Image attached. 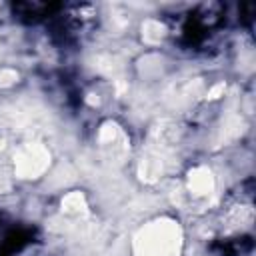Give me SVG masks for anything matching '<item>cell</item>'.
Masks as SVG:
<instances>
[{"label": "cell", "instance_id": "obj_3", "mask_svg": "<svg viewBox=\"0 0 256 256\" xmlns=\"http://www.w3.org/2000/svg\"><path fill=\"white\" fill-rule=\"evenodd\" d=\"M100 146H102V150L104 152H108L112 158H118V156H122L124 152H126V136H124V132L116 126V124H112V122H108V124H104L102 126V130H100Z\"/></svg>", "mask_w": 256, "mask_h": 256}, {"label": "cell", "instance_id": "obj_8", "mask_svg": "<svg viewBox=\"0 0 256 256\" xmlns=\"http://www.w3.org/2000/svg\"><path fill=\"white\" fill-rule=\"evenodd\" d=\"M224 88H226L224 84H216V86L208 92V98H218V94H220V92H224Z\"/></svg>", "mask_w": 256, "mask_h": 256}, {"label": "cell", "instance_id": "obj_2", "mask_svg": "<svg viewBox=\"0 0 256 256\" xmlns=\"http://www.w3.org/2000/svg\"><path fill=\"white\" fill-rule=\"evenodd\" d=\"M50 164V154L42 144H24L14 154V168L20 178H36Z\"/></svg>", "mask_w": 256, "mask_h": 256}, {"label": "cell", "instance_id": "obj_6", "mask_svg": "<svg viewBox=\"0 0 256 256\" xmlns=\"http://www.w3.org/2000/svg\"><path fill=\"white\" fill-rule=\"evenodd\" d=\"M142 30H144L142 36H144L146 42H158V40L164 36V28H162V24H158V22H154V20H148V22L144 24Z\"/></svg>", "mask_w": 256, "mask_h": 256}, {"label": "cell", "instance_id": "obj_1", "mask_svg": "<svg viewBox=\"0 0 256 256\" xmlns=\"http://www.w3.org/2000/svg\"><path fill=\"white\" fill-rule=\"evenodd\" d=\"M180 228L172 220H158L142 228L134 240L136 256H178Z\"/></svg>", "mask_w": 256, "mask_h": 256}, {"label": "cell", "instance_id": "obj_4", "mask_svg": "<svg viewBox=\"0 0 256 256\" xmlns=\"http://www.w3.org/2000/svg\"><path fill=\"white\" fill-rule=\"evenodd\" d=\"M188 188L194 196H206L214 190V178H212V172L204 166L200 168H194L188 176Z\"/></svg>", "mask_w": 256, "mask_h": 256}, {"label": "cell", "instance_id": "obj_7", "mask_svg": "<svg viewBox=\"0 0 256 256\" xmlns=\"http://www.w3.org/2000/svg\"><path fill=\"white\" fill-rule=\"evenodd\" d=\"M16 80V72L14 70H2L0 72V86H8Z\"/></svg>", "mask_w": 256, "mask_h": 256}, {"label": "cell", "instance_id": "obj_5", "mask_svg": "<svg viewBox=\"0 0 256 256\" xmlns=\"http://www.w3.org/2000/svg\"><path fill=\"white\" fill-rule=\"evenodd\" d=\"M62 210L66 214H84L86 212V200L80 192H72L62 200Z\"/></svg>", "mask_w": 256, "mask_h": 256}]
</instances>
